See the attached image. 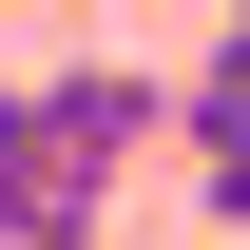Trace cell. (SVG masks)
<instances>
[{
	"label": "cell",
	"instance_id": "cell-1",
	"mask_svg": "<svg viewBox=\"0 0 250 250\" xmlns=\"http://www.w3.org/2000/svg\"><path fill=\"white\" fill-rule=\"evenodd\" d=\"M96 192L77 154H58V116H39V77H0V250H96Z\"/></svg>",
	"mask_w": 250,
	"mask_h": 250
},
{
	"label": "cell",
	"instance_id": "cell-2",
	"mask_svg": "<svg viewBox=\"0 0 250 250\" xmlns=\"http://www.w3.org/2000/svg\"><path fill=\"white\" fill-rule=\"evenodd\" d=\"M154 96H173V135H192V212L250 231V20H212L192 77H154Z\"/></svg>",
	"mask_w": 250,
	"mask_h": 250
},
{
	"label": "cell",
	"instance_id": "cell-3",
	"mask_svg": "<svg viewBox=\"0 0 250 250\" xmlns=\"http://www.w3.org/2000/svg\"><path fill=\"white\" fill-rule=\"evenodd\" d=\"M39 116H58V154H77L96 192H116V173H135V154L173 135V96L135 77V58H77V77H39Z\"/></svg>",
	"mask_w": 250,
	"mask_h": 250
},
{
	"label": "cell",
	"instance_id": "cell-4",
	"mask_svg": "<svg viewBox=\"0 0 250 250\" xmlns=\"http://www.w3.org/2000/svg\"><path fill=\"white\" fill-rule=\"evenodd\" d=\"M231 20H250V0H231Z\"/></svg>",
	"mask_w": 250,
	"mask_h": 250
}]
</instances>
